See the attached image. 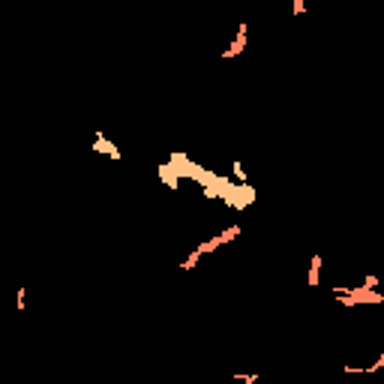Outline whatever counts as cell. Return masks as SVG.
<instances>
[{
  "mask_svg": "<svg viewBox=\"0 0 384 384\" xmlns=\"http://www.w3.org/2000/svg\"><path fill=\"white\" fill-rule=\"evenodd\" d=\"M240 234V225H231V228H225L222 234H216V237H210V240H204V243H198L195 249L201 252V255H207V252H213V249H219V246H225L231 237H237Z\"/></svg>",
  "mask_w": 384,
  "mask_h": 384,
  "instance_id": "obj_1",
  "label": "cell"
},
{
  "mask_svg": "<svg viewBox=\"0 0 384 384\" xmlns=\"http://www.w3.org/2000/svg\"><path fill=\"white\" fill-rule=\"evenodd\" d=\"M243 48H246V24H240V30H237V36H234V42L222 51V57H237Z\"/></svg>",
  "mask_w": 384,
  "mask_h": 384,
  "instance_id": "obj_2",
  "label": "cell"
},
{
  "mask_svg": "<svg viewBox=\"0 0 384 384\" xmlns=\"http://www.w3.org/2000/svg\"><path fill=\"white\" fill-rule=\"evenodd\" d=\"M93 150H99V153H108L111 159H120V150L105 138V135H96V144H93Z\"/></svg>",
  "mask_w": 384,
  "mask_h": 384,
  "instance_id": "obj_3",
  "label": "cell"
},
{
  "mask_svg": "<svg viewBox=\"0 0 384 384\" xmlns=\"http://www.w3.org/2000/svg\"><path fill=\"white\" fill-rule=\"evenodd\" d=\"M318 270H321V255H312V267H309V276H306L309 288H315V285H318Z\"/></svg>",
  "mask_w": 384,
  "mask_h": 384,
  "instance_id": "obj_4",
  "label": "cell"
},
{
  "mask_svg": "<svg viewBox=\"0 0 384 384\" xmlns=\"http://www.w3.org/2000/svg\"><path fill=\"white\" fill-rule=\"evenodd\" d=\"M198 258H201V252H198V249H192V252H189V258H186V261H183L180 267H183V270H192V267L198 264Z\"/></svg>",
  "mask_w": 384,
  "mask_h": 384,
  "instance_id": "obj_5",
  "label": "cell"
},
{
  "mask_svg": "<svg viewBox=\"0 0 384 384\" xmlns=\"http://www.w3.org/2000/svg\"><path fill=\"white\" fill-rule=\"evenodd\" d=\"M231 168H234V177H237V180L243 183V180H246V171L240 168V162H231Z\"/></svg>",
  "mask_w": 384,
  "mask_h": 384,
  "instance_id": "obj_6",
  "label": "cell"
},
{
  "mask_svg": "<svg viewBox=\"0 0 384 384\" xmlns=\"http://www.w3.org/2000/svg\"><path fill=\"white\" fill-rule=\"evenodd\" d=\"M375 285H378V279H375V276H366V279H363V288H369V291H372Z\"/></svg>",
  "mask_w": 384,
  "mask_h": 384,
  "instance_id": "obj_7",
  "label": "cell"
},
{
  "mask_svg": "<svg viewBox=\"0 0 384 384\" xmlns=\"http://www.w3.org/2000/svg\"><path fill=\"white\" fill-rule=\"evenodd\" d=\"M18 312H24V288H18Z\"/></svg>",
  "mask_w": 384,
  "mask_h": 384,
  "instance_id": "obj_8",
  "label": "cell"
},
{
  "mask_svg": "<svg viewBox=\"0 0 384 384\" xmlns=\"http://www.w3.org/2000/svg\"><path fill=\"white\" fill-rule=\"evenodd\" d=\"M252 384H258V381H252Z\"/></svg>",
  "mask_w": 384,
  "mask_h": 384,
  "instance_id": "obj_9",
  "label": "cell"
}]
</instances>
